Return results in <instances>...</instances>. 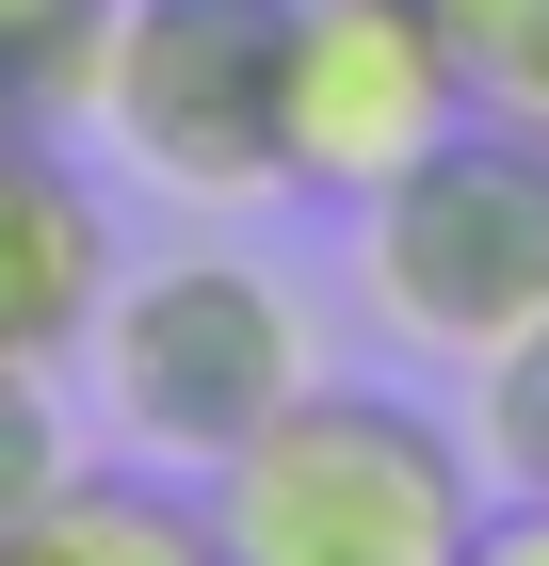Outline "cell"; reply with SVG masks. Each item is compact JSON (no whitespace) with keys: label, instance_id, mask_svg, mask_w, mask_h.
Returning <instances> with one entry per match:
<instances>
[{"label":"cell","instance_id":"11","mask_svg":"<svg viewBox=\"0 0 549 566\" xmlns=\"http://www.w3.org/2000/svg\"><path fill=\"white\" fill-rule=\"evenodd\" d=\"M485 453H502L517 485H549V324L517 356H485Z\"/></svg>","mask_w":549,"mask_h":566},{"label":"cell","instance_id":"3","mask_svg":"<svg viewBox=\"0 0 549 566\" xmlns=\"http://www.w3.org/2000/svg\"><path fill=\"white\" fill-rule=\"evenodd\" d=\"M97 130L129 178H162L194 211L292 195V0H114Z\"/></svg>","mask_w":549,"mask_h":566},{"label":"cell","instance_id":"4","mask_svg":"<svg viewBox=\"0 0 549 566\" xmlns=\"http://www.w3.org/2000/svg\"><path fill=\"white\" fill-rule=\"evenodd\" d=\"M82 356H97V405H114V437L146 470H226V453L307 389L292 292L258 260H226V243H194V260H162V275H114V307L82 324Z\"/></svg>","mask_w":549,"mask_h":566},{"label":"cell","instance_id":"8","mask_svg":"<svg viewBox=\"0 0 549 566\" xmlns=\"http://www.w3.org/2000/svg\"><path fill=\"white\" fill-rule=\"evenodd\" d=\"M97 49H114V0H0V114H97Z\"/></svg>","mask_w":549,"mask_h":566},{"label":"cell","instance_id":"12","mask_svg":"<svg viewBox=\"0 0 549 566\" xmlns=\"http://www.w3.org/2000/svg\"><path fill=\"white\" fill-rule=\"evenodd\" d=\"M468 566H549V485H502L468 518Z\"/></svg>","mask_w":549,"mask_h":566},{"label":"cell","instance_id":"9","mask_svg":"<svg viewBox=\"0 0 549 566\" xmlns=\"http://www.w3.org/2000/svg\"><path fill=\"white\" fill-rule=\"evenodd\" d=\"M436 33H453V65H468L485 114L549 130V0H436Z\"/></svg>","mask_w":549,"mask_h":566},{"label":"cell","instance_id":"1","mask_svg":"<svg viewBox=\"0 0 549 566\" xmlns=\"http://www.w3.org/2000/svg\"><path fill=\"white\" fill-rule=\"evenodd\" d=\"M194 502H211L226 566H468L485 470L404 389H324L307 373L226 470H194Z\"/></svg>","mask_w":549,"mask_h":566},{"label":"cell","instance_id":"10","mask_svg":"<svg viewBox=\"0 0 549 566\" xmlns=\"http://www.w3.org/2000/svg\"><path fill=\"white\" fill-rule=\"evenodd\" d=\"M82 470V437H65V405H49V373H0V534L33 518L49 485Z\"/></svg>","mask_w":549,"mask_h":566},{"label":"cell","instance_id":"5","mask_svg":"<svg viewBox=\"0 0 549 566\" xmlns=\"http://www.w3.org/2000/svg\"><path fill=\"white\" fill-rule=\"evenodd\" d=\"M453 114H485L436 0H292V195H388Z\"/></svg>","mask_w":549,"mask_h":566},{"label":"cell","instance_id":"6","mask_svg":"<svg viewBox=\"0 0 549 566\" xmlns=\"http://www.w3.org/2000/svg\"><path fill=\"white\" fill-rule=\"evenodd\" d=\"M97 307H114V211H97V178L33 114H0V373L82 356Z\"/></svg>","mask_w":549,"mask_h":566},{"label":"cell","instance_id":"7","mask_svg":"<svg viewBox=\"0 0 549 566\" xmlns=\"http://www.w3.org/2000/svg\"><path fill=\"white\" fill-rule=\"evenodd\" d=\"M0 566H226L211 551V502H194V470H65L33 502V518L0 534Z\"/></svg>","mask_w":549,"mask_h":566},{"label":"cell","instance_id":"2","mask_svg":"<svg viewBox=\"0 0 549 566\" xmlns=\"http://www.w3.org/2000/svg\"><path fill=\"white\" fill-rule=\"evenodd\" d=\"M356 292L404 356H517L549 324V130L453 114L388 195H356Z\"/></svg>","mask_w":549,"mask_h":566}]
</instances>
